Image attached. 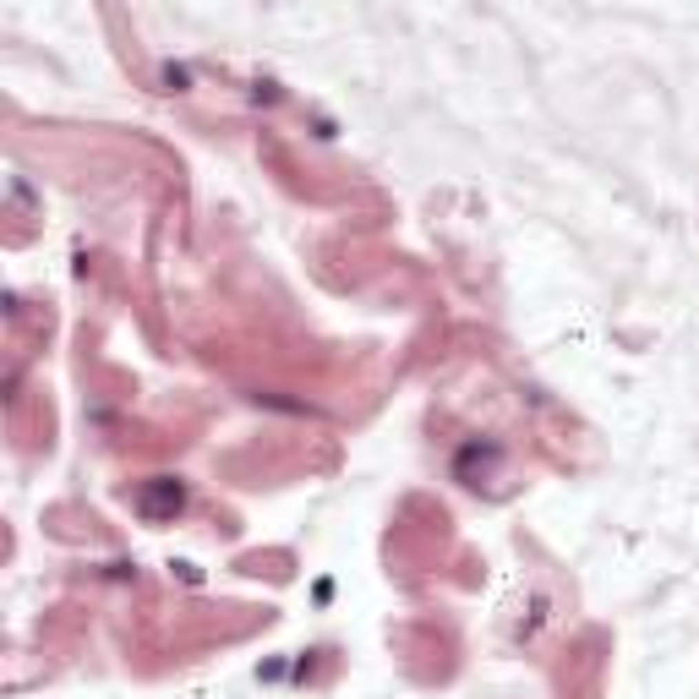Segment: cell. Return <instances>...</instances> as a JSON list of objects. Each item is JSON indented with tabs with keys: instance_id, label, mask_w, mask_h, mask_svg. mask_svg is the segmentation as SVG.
Wrapping results in <instances>:
<instances>
[{
	"instance_id": "1",
	"label": "cell",
	"mask_w": 699,
	"mask_h": 699,
	"mask_svg": "<svg viewBox=\"0 0 699 699\" xmlns=\"http://www.w3.org/2000/svg\"><path fill=\"white\" fill-rule=\"evenodd\" d=\"M180 503H186V492H180V481H169V475H158L154 486L137 497V508L148 514V519H164V514H180Z\"/></svg>"
}]
</instances>
